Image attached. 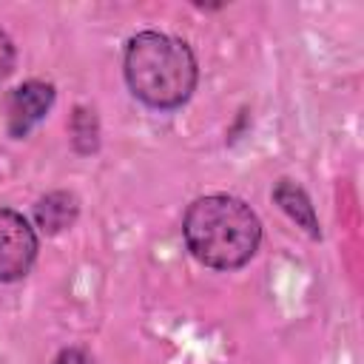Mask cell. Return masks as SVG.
Wrapping results in <instances>:
<instances>
[{"label":"cell","mask_w":364,"mask_h":364,"mask_svg":"<svg viewBox=\"0 0 364 364\" xmlns=\"http://www.w3.org/2000/svg\"><path fill=\"white\" fill-rule=\"evenodd\" d=\"M77 216H80V199L71 191H51L46 196H40L34 205L37 228L51 236L71 228L77 222Z\"/></svg>","instance_id":"8992f818"},{"label":"cell","mask_w":364,"mask_h":364,"mask_svg":"<svg viewBox=\"0 0 364 364\" xmlns=\"http://www.w3.org/2000/svg\"><path fill=\"white\" fill-rule=\"evenodd\" d=\"M14 60H17V51H14V43L11 37L0 28V82L14 71Z\"/></svg>","instance_id":"ba28073f"},{"label":"cell","mask_w":364,"mask_h":364,"mask_svg":"<svg viewBox=\"0 0 364 364\" xmlns=\"http://www.w3.org/2000/svg\"><path fill=\"white\" fill-rule=\"evenodd\" d=\"M273 202L310 236V239H321V228H318V216L316 208L307 196V191L301 185H296L293 179H279L273 185Z\"/></svg>","instance_id":"5b68a950"},{"label":"cell","mask_w":364,"mask_h":364,"mask_svg":"<svg viewBox=\"0 0 364 364\" xmlns=\"http://www.w3.org/2000/svg\"><path fill=\"white\" fill-rule=\"evenodd\" d=\"M54 105V85L43 80H26L17 85L6 100V128L14 139L28 136V131L51 111Z\"/></svg>","instance_id":"277c9868"},{"label":"cell","mask_w":364,"mask_h":364,"mask_svg":"<svg viewBox=\"0 0 364 364\" xmlns=\"http://www.w3.org/2000/svg\"><path fill=\"white\" fill-rule=\"evenodd\" d=\"M68 134H71V145L77 154H94L100 148V119L94 108L77 105L68 122Z\"/></svg>","instance_id":"52a82bcc"},{"label":"cell","mask_w":364,"mask_h":364,"mask_svg":"<svg viewBox=\"0 0 364 364\" xmlns=\"http://www.w3.org/2000/svg\"><path fill=\"white\" fill-rule=\"evenodd\" d=\"M51 364H94V358L82 347H65L57 353V358Z\"/></svg>","instance_id":"9c48e42d"},{"label":"cell","mask_w":364,"mask_h":364,"mask_svg":"<svg viewBox=\"0 0 364 364\" xmlns=\"http://www.w3.org/2000/svg\"><path fill=\"white\" fill-rule=\"evenodd\" d=\"M188 250L213 270H236L247 264L262 242V222L253 208L228 193L199 196L182 219Z\"/></svg>","instance_id":"6da1fadb"},{"label":"cell","mask_w":364,"mask_h":364,"mask_svg":"<svg viewBox=\"0 0 364 364\" xmlns=\"http://www.w3.org/2000/svg\"><path fill=\"white\" fill-rule=\"evenodd\" d=\"M37 233L28 219L11 208H0V282H20L37 259Z\"/></svg>","instance_id":"3957f363"},{"label":"cell","mask_w":364,"mask_h":364,"mask_svg":"<svg viewBox=\"0 0 364 364\" xmlns=\"http://www.w3.org/2000/svg\"><path fill=\"white\" fill-rule=\"evenodd\" d=\"M122 71L131 94L156 111L185 105L199 80L191 46L162 31L134 34L125 46Z\"/></svg>","instance_id":"7a4b0ae2"}]
</instances>
